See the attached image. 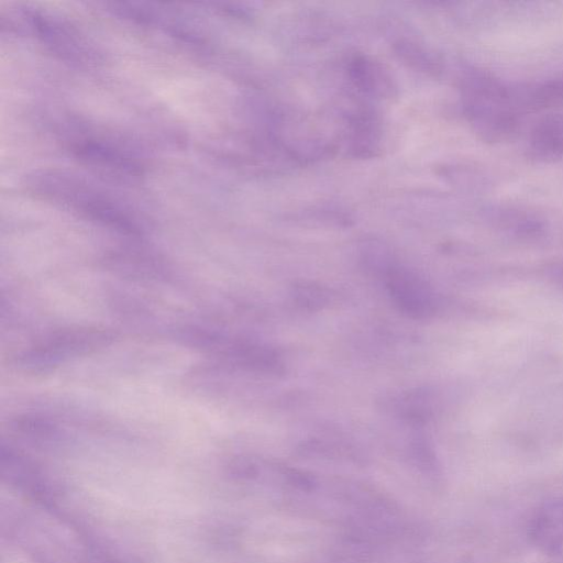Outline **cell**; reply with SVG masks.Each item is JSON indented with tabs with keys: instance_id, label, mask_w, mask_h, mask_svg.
Instances as JSON below:
<instances>
[{
	"instance_id": "8992f818",
	"label": "cell",
	"mask_w": 563,
	"mask_h": 563,
	"mask_svg": "<svg viewBox=\"0 0 563 563\" xmlns=\"http://www.w3.org/2000/svg\"><path fill=\"white\" fill-rule=\"evenodd\" d=\"M525 151L527 157L537 163L563 159V114L539 121L528 135Z\"/></svg>"
},
{
	"instance_id": "6da1fadb",
	"label": "cell",
	"mask_w": 563,
	"mask_h": 563,
	"mask_svg": "<svg viewBox=\"0 0 563 563\" xmlns=\"http://www.w3.org/2000/svg\"><path fill=\"white\" fill-rule=\"evenodd\" d=\"M42 185L47 195L85 212L90 218L101 221L126 233H137L139 229L126 212L108 197L78 180L64 175L44 176Z\"/></svg>"
},
{
	"instance_id": "277c9868",
	"label": "cell",
	"mask_w": 563,
	"mask_h": 563,
	"mask_svg": "<svg viewBox=\"0 0 563 563\" xmlns=\"http://www.w3.org/2000/svg\"><path fill=\"white\" fill-rule=\"evenodd\" d=\"M527 536L532 545L547 554L563 550V496L543 501L530 517Z\"/></svg>"
},
{
	"instance_id": "3957f363",
	"label": "cell",
	"mask_w": 563,
	"mask_h": 563,
	"mask_svg": "<svg viewBox=\"0 0 563 563\" xmlns=\"http://www.w3.org/2000/svg\"><path fill=\"white\" fill-rule=\"evenodd\" d=\"M483 218L496 231L520 241H534L547 233V221L539 213L511 203H488Z\"/></svg>"
},
{
	"instance_id": "52a82bcc",
	"label": "cell",
	"mask_w": 563,
	"mask_h": 563,
	"mask_svg": "<svg viewBox=\"0 0 563 563\" xmlns=\"http://www.w3.org/2000/svg\"><path fill=\"white\" fill-rule=\"evenodd\" d=\"M520 111H536L563 104V76L527 86H515Z\"/></svg>"
},
{
	"instance_id": "5b68a950",
	"label": "cell",
	"mask_w": 563,
	"mask_h": 563,
	"mask_svg": "<svg viewBox=\"0 0 563 563\" xmlns=\"http://www.w3.org/2000/svg\"><path fill=\"white\" fill-rule=\"evenodd\" d=\"M387 287L398 308L408 316L422 318L435 309L433 294L418 276L404 269L387 273Z\"/></svg>"
},
{
	"instance_id": "ba28073f",
	"label": "cell",
	"mask_w": 563,
	"mask_h": 563,
	"mask_svg": "<svg viewBox=\"0 0 563 563\" xmlns=\"http://www.w3.org/2000/svg\"><path fill=\"white\" fill-rule=\"evenodd\" d=\"M352 70L354 71V78L357 81V84H360L361 87H363L366 90L374 91L382 89L380 85H383V87H387L386 76L382 74L380 68H378L371 62H367L365 59H357L355 60Z\"/></svg>"
},
{
	"instance_id": "30bf717a",
	"label": "cell",
	"mask_w": 563,
	"mask_h": 563,
	"mask_svg": "<svg viewBox=\"0 0 563 563\" xmlns=\"http://www.w3.org/2000/svg\"><path fill=\"white\" fill-rule=\"evenodd\" d=\"M545 275L553 284L563 287V261L549 264L545 267Z\"/></svg>"
},
{
	"instance_id": "9c48e42d",
	"label": "cell",
	"mask_w": 563,
	"mask_h": 563,
	"mask_svg": "<svg viewBox=\"0 0 563 563\" xmlns=\"http://www.w3.org/2000/svg\"><path fill=\"white\" fill-rule=\"evenodd\" d=\"M294 296L299 305L308 309L321 308L328 301L325 290L311 283L296 286Z\"/></svg>"
},
{
	"instance_id": "7a4b0ae2",
	"label": "cell",
	"mask_w": 563,
	"mask_h": 563,
	"mask_svg": "<svg viewBox=\"0 0 563 563\" xmlns=\"http://www.w3.org/2000/svg\"><path fill=\"white\" fill-rule=\"evenodd\" d=\"M113 335L99 329L65 330L30 349L20 357V365L43 371L70 357L109 344Z\"/></svg>"
}]
</instances>
